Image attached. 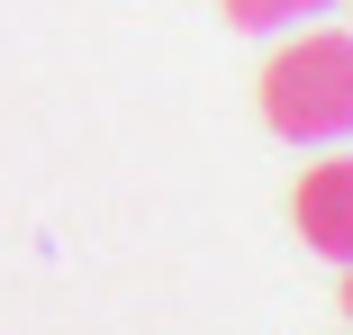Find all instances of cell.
<instances>
[{"instance_id":"cell-4","label":"cell","mask_w":353,"mask_h":335,"mask_svg":"<svg viewBox=\"0 0 353 335\" xmlns=\"http://www.w3.org/2000/svg\"><path fill=\"white\" fill-rule=\"evenodd\" d=\"M335 308H344V317H353V263H344V290H335Z\"/></svg>"},{"instance_id":"cell-2","label":"cell","mask_w":353,"mask_h":335,"mask_svg":"<svg viewBox=\"0 0 353 335\" xmlns=\"http://www.w3.org/2000/svg\"><path fill=\"white\" fill-rule=\"evenodd\" d=\"M290 227L317 263H335V272L353 263V154H326L290 181Z\"/></svg>"},{"instance_id":"cell-3","label":"cell","mask_w":353,"mask_h":335,"mask_svg":"<svg viewBox=\"0 0 353 335\" xmlns=\"http://www.w3.org/2000/svg\"><path fill=\"white\" fill-rule=\"evenodd\" d=\"M335 0H218V19L236 37H281V28H299V19H326Z\"/></svg>"},{"instance_id":"cell-1","label":"cell","mask_w":353,"mask_h":335,"mask_svg":"<svg viewBox=\"0 0 353 335\" xmlns=\"http://www.w3.org/2000/svg\"><path fill=\"white\" fill-rule=\"evenodd\" d=\"M254 109L281 145H344L353 136V28H281L254 73Z\"/></svg>"}]
</instances>
